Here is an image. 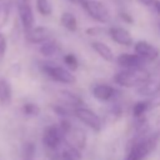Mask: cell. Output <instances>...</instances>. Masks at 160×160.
Listing matches in <instances>:
<instances>
[{
    "label": "cell",
    "mask_w": 160,
    "mask_h": 160,
    "mask_svg": "<svg viewBox=\"0 0 160 160\" xmlns=\"http://www.w3.org/2000/svg\"><path fill=\"white\" fill-rule=\"evenodd\" d=\"M0 1H1V0H0Z\"/></svg>",
    "instance_id": "obj_36"
},
{
    "label": "cell",
    "mask_w": 160,
    "mask_h": 160,
    "mask_svg": "<svg viewBox=\"0 0 160 160\" xmlns=\"http://www.w3.org/2000/svg\"><path fill=\"white\" fill-rule=\"evenodd\" d=\"M22 109H24V112L25 114H29V115H36L39 112V108L35 104H31V102L25 104Z\"/></svg>",
    "instance_id": "obj_24"
},
{
    "label": "cell",
    "mask_w": 160,
    "mask_h": 160,
    "mask_svg": "<svg viewBox=\"0 0 160 160\" xmlns=\"http://www.w3.org/2000/svg\"><path fill=\"white\" fill-rule=\"evenodd\" d=\"M16 4H18L19 19L21 21L24 30L26 31L35 25V16H34V11L31 8V1L30 0H16Z\"/></svg>",
    "instance_id": "obj_7"
},
{
    "label": "cell",
    "mask_w": 160,
    "mask_h": 160,
    "mask_svg": "<svg viewBox=\"0 0 160 160\" xmlns=\"http://www.w3.org/2000/svg\"><path fill=\"white\" fill-rule=\"evenodd\" d=\"M148 102H149L150 109H152V108H159V106H160V91H159L158 94H155L154 96L149 98Z\"/></svg>",
    "instance_id": "obj_26"
},
{
    "label": "cell",
    "mask_w": 160,
    "mask_h": 160,
    "mask_svg": "<svg viewBox=\"0 0 160 160\" xmlns=\"http://www.w3.org/2000/svg\"><path fill=\"white\" fill-rule=\"evenodd\" d=\"M70 2H72V4H76V5H82L86 0H69Z\"/></svg>",
    "instance_id": "obj_31"
},
{
    "label": "cell",
    "mask_w": 160,
    "mask_h": 160,
    "mask_svg": "<svg viewBox=\"0 0 160 160\" xmlns=\"http://www.w3.org/2000/svg\"><path fill=\"white\" fill-rule=\"evenodd\" d=\"M92 95L95 99H98L100 101H108L114 98L115 89H112L111 86H109L106 84H99L92 88Z\"/></svg>",
    "instance_id": "obj_14"
},
{
    "label": "cell",
    "mask_w": 160,
    "mask_h": 160,
    "mask_svg": "<svg viewBox=\"0 0 160 160\" xmlns=\"http://www.w3.org/2000/svg\"><path fill=\"white\" fill-rule=\"evenodd\" d=\"M62 98L64 100L71 106V108H79V106H82L84 102L81 100V98H79L78 95L72 94V92H69V91H62Z\"/></svg>",
    "instance_id": "obj_20"
},
{
    "label": "cell",
    "mask_w": 160,
    "mask_h": 160,
    "mask_svg": "<svg viewBox=\"0 0 160 160\" xmlns=\"http://www.w3.org/2000/svg\"><path fill=\"white\" fill-rule=\"evenodd\" d=\"M104 30H105V29H102V28H100V26L90 28V29H86V34H88V35H92V36H95V35H100L101 32H104Z\"/></svg>",
    "instance_id": "obj_27"
},
{
    "label": "cell",
    "mask_w": 160,
    "mask_h": 160,
    "mask_svg": "<svg viewBox=\"0 0 160 160\" xmlns=\"http://www.w3.org/2000/svg\"><path fill=\"white\" fill-rule=\"evenodd\" d=\"M159 66H160V64H159Z\"/></svg>",
    "instance_id": "obj_35"
},
{
    "label": "cell",
    "mask_w": 160,
    "mask_h": 160,
    "mask_svg": "<svg viewBox=\"0 0 160 160\" xmlns=\"http://www.w3.org/2000/svg\"><path fill=\"white\" fill-rule=\"evenodd\" d=\"M81 6L91 19L100 24H106L110 20V10L100 0H86Z\"/></svg>",
    "instance_id": "obj_4"
},
{
    "label": "cell",
    "mask_w": 160,
    "mask_h": 160,
    "mask_svg": "<svg viewBox=\"0 0 160 160\" xmlns=\"http://www.w3.org/2000/svg\"><path fill=\"white\" fill-rule=\"evenodd\" d=\"M159 140H160L159 131L148 136H145L144 132H139L129 142V150L125 160H142L156 148Z\"/></svg>",
    "instance_id": "obj_1"
},
{
    "label": "cell",
    "mask_w": 160,
    "mask_h": 160,
    "mask_svg": "<svg viewBox=\"0 0 160 160\" xmlns=\"http://www.w3.org/2000/svg\"><path fill=\"white\" fill-rule=\"evenodd\" d=\"M150 109V106H149V102H148V100L146 101H139V102H136L135 105H134V108H132V115H134V118H141L144 114H145V111L146 110H149Z\"/></svg>",
    "instance_id": "obj_21"
},
{
    "label": "cell",
    "mask_w": 160,
    "mask_h": 160,
    "mask_svg": "<svg viewBox=\"0 0 160 160\" xmlns=\"http://www.w3.org/2000/svg\"><path fill=\"white\" fill-rule=\"evenodd\" d=\"M60 22L69 31H76L78 29V20L72 12H69V11L62 12L60 16Z\"/></svg>",
    "instance_id": "obj_18"
},
{
    "label": "cell",
    "mask_w": 160,
    "mask_h": 160,
    "mask_svg": "<svg viewBox=\"0 0 160 160\" xmlns=\"http://www.w3.org/2000/svg\"><path fill=\"white\" fill-rule=\"evenodd\" d=\"M109 36L112 39V41H115L119 45H124V46H130L132 44V36L131 34L121 26H111L108 29Z\"/></svg>",
    "instance_id": "obj_11"
},
{
    "label": "cell",
    "mask_w": 160,
    "mask_h": 160,
    "mask_svg": "<svg viewBox=\"0 0 160 160\" xmlns=\"http://www.w3.org/2000/svg\"><path fill=\"white\" fill-rule=\"evenodd\" d=\"M90 45H91L92 50H94L98 55H100L105 61H112V60L115 59L112 50H111L105 42H102V41H92Z\"/></svg>",
    "instance_id": "obj_15"
},
{
    "label": "cell",
    "mask_w": 160,
    "mask_h": 160,
    "mask_svg": "<svg viewBox=\"0 0 160 160\" xmlns=\"http://www.w3.org/2000/svg\"><path fill=\"white\" fill-rule=\"evenodd\" d=\"M26 40L31 44H41L49 39H51V30L46 26H32L31 29L25 31Z\"/></svg>",
    "instance_id": "obj_9"
},
{
    "label": "cell",
    "mask_w": 160,
    "mask_h": 160,
    "mask_svg": "<svg viewBox=\"0 0 160 160\" xmlns=\"http://www.w3.org/2000/svg\"><path fill=\"white\" fill-rule=\"evenodd\" d=\"M61 140H62V132L59 126L50 125L45 128L44 134H42V142L48 150L55 151L60 146Z\"/></svg>",
    "instance_id": "obj_8"
},
{
    "label": "cell",
    "mask_w": 160,
    "mask_h": 160,
    "mask_svg": "<svg viewBox=\"0 0 160 160\" xmlns=\"http://www.w3.org/2000/svg\"><path fill=\"white\" fill-rule=\"evenodd\" d=\"M59 51H60V46H59V44H58L55 40L49 39V40L41 42L40 52H41L44 56H46V58L54 56V55H56Z\"/></svg>",
    "instance_id": "obj_17"
},
{
    "label": "cell",
    "mask_w": 160,
    "mask_h": 160,
    "mask_svg": "<svg viewBox=\"0 0 160 160\" xmlns=\"http://www.w3.org/2000/svg\"><path fill=\"white\" fill-rule=\"evenodd\" d=\"M74 115L88 128L92 129L94 131H100L101 129V119L92 110L85 108V106H79L74 109Z\"/></svg>",
    "instance_id": "obj_6"
},
{
    "label": "cell",
    "mask_w": 160,
    "mask_h": 160,
    "mask_svg": "<svg viewBox=\"0 0 160 160\" xmlns=\"http://www.w3.org/2000/svg\"><path fill=\"white\" fill-rule=\"evenodd\" d=\"M152 8H154V10L156 11V14L158 15H160V0H154V2H152V5H151Z\"/></svg>",
    "instance_id": "obj_29"
},
{
    "label": "cell",
    "mask_w": 160,
    "mask_h": 160,
    "mask_svg": "<svg viewBox=\"0 0 160 160\" xmlns=\"http://www.w3.org/2000/svg\"><path fill=\"white\" fill-rule=\"evenodd\" d=\"M22 160H35V145L26 142L22 149Z\"/></svg>",
    "instance_id": "obj_22"
},
{
    "label": "cell",
    "mask_w": 160,
    "mask_h": 160,
    "mask_svg": "<svg viewBox=\"0 0 160 160\" xmlns=\"http://www.w3.org/2000/svg\"><path fill=\"white\" fill-rule=\"evenodd\" d=\"M64 62L66 64V66L70 70H76L79 68V61L74 54H66L64 56Z\"/></svg>",
    "instance_id": "obj_23"
},
{
    "label": "cell",
    "mask_w": 160,
    "mask_h": 160,
    "mask_svg": "<svg viewBox=\"0 0 160 160\" xmlns=\"http://www.w3.org/2000/svg\"><path fill=\"white\" fill-rule=\"evenodd\" d=\"M41 69L49 78H51L52 80H55L58 82L74 84L76 81L75 75L70 70H68L62 66H59V65H55V64H44L41 66Z\"/></svg>",
    "instance_id": "obj_5"
},
{
    "label": "cell",
    "mask_w": 160,
    "mask_h": 160,
    "mask_svg": "<svg viewBox=\"0 0 160 160\" xmlns=\"http://www.w3.org/2000/svg\"><path fill=\"white\" fill-rule=\"evenodd\" d=\"M119 15H120V18H121L125 22H129V24H132V22H134V19H132V16H131L130 14H128V12H125V11H121Z\"/></svg>",
    "instance_id": "obj_28"
},
{
    "label": "cell",
    "mask_w": 160,
    "mask_h": 160,
    "mask_svg": "<svg viewBox=\"0 0 160 160\" xmlns=\"http://www.w3.org/2000/svg\"><path fill=\"white\" fill-rule=\"evenodd\" d=\"M35 6H36V10L42 16H49L52 12V6L50 0H35Z\"/></svg>",
    "instance_id": "obj_19"
},
{
    "label": "cell",
    "mask_w": 160,
    "mask_h": 160,
    "mask_svg": "<svg viewBox=\"0 0 160 160\" xmlns=\"http://www.w3.org/2000/svg\"><path fill=\"white\" fill-rule=\"evenodd\" d=\"M11 98H12V91L9 81L5 79H0V104L9 105L11 102Z\"/></svg>",
    "instance_id": "obj_16"
},
{
    "label": "cell",
    "mask_w": 160,
    "mask_h": 160,
    "mask_svg": "<svg viewBox=\"0 0 160 160\" xmlns=\"http://www.w3.org/2000/svg\"><path fill=\"white\" fill-rule=\"evenodd\" d=\"M158 124H160V115L158 116Z\"/></svg>",
    "instance_id": "obj_32"
},
{
    "label": "cell",
    "mask_w": 160,
    "mask_h": 160,
    "mask_svg": "<svg viewBox=\"0 0 160 160\" xmlns=\"http://www.w3.org/2000/svg\"><path fill=\"white\" fill-rule=\"evenodd\" d=\"M134 51L135 54H138L139 56H141L145 61H154L159 58V50L150 42L140 40L138 42H135L134 45Z\"/></svg>",
    "instance_id": "obj_10"
},
{
    "label": "cell",
    "mask_w": 160,
    "mask_h": 160,
    "mask_svg": "<svg viewBox=\"0 0 160 160\" xmlns=\"http://www.w3.org/2000/svg\"><path fill=\"white\" fill-rule=\"evenodd\" d=\"M60 130L62 132V138L68 140V145L78 151L82 150L86 144V134L84 130L74 126L69 120L62 119L60 122Z\"/></svg>",
    "instance_id": "obj_3"
},
{
    "label": "cell",
    "mask_w": 160,
    "mask_h": 160,
    "mask_svg": "<svg viewBox=\"0 0 160 160\" xmlns=\"http://www.w3.org/2000/svg\"><path fill=\"white\" fill-rule=\"evenodd\" d=\"M116 62L124 68V69H130V68H139V66H142L145 60L139 56L138 54H129V52H124V54H120L118 58H116Z\"/></svg>",
    "instance_id": "obj_13"
},
{
    "label": "cell",
    "mask_w": 160,
    "mask_h": 160,
    "mask_svg": "<svg viewBox=\"0 0 160 160\" xmlns=\"http://www.w3.org/2000/svg\"><path fill=\"white\" fill-rule=\"evenodd\" d=\"M138 1L141 2V4L145 5V6H151L152 2H154V0H138Z\"/></svg>",
    "instance_id": "obj_30"
},
{
    "label": "cell",
    "mask_w": 160,
    "mask_h": 160,
    "mask_svg": "<svg viewBox=\"0 0 160 160\" xmlns=\"http://www.w3.org/2000/svg\"><path fill=\"white\" fill-rule=\"evenodd\" d=\"M150 72L142 66H139L125 69L116 72L114 76V81L122 88H139L148 80Z\"/></svg>",
    "instance_id": "obj_2"
},
{
    "label": "cell",
    "mask_w": 160,
    "mask_h": 160,
    "mask_svg": "<svg viewBox=\"0 0 160 160\" xmlns=\"http://www.w3.org/2000/svg\"><path fill=\"white\" fill-rule=\"evenodd\" d=\"M159 29H160V24H159Z\"/></svg>",
    "instance_id": "obj_33"
},
{
    "label": "cell",
    "mask_w": 160,
    "mask_h": 160,
    "mask_svg": "<svg viewBox=\"0 0 160 160\" xmlns=\"http://www.w3.org/2000/svg\"><path fill=\"white\" fill-rule=\"evenodd\" d=\"M160 91V75L149 76L148 80L138 88V94L141 96L151 98Z\"/></svg>",
    "instance_id": "obj_12"
},
{
    "label": "cell",
    "mask_w": 160,
    "mask_h": 160,
    "mask_svg": "<svg viewBox=\"0 0 160 160\" xmlns=\"http://www.w3.org/2000/svg\"><path fill=\"white\" fill-rule=\"evenodd\" d=\"M0 10H1V6H0Z\"/></svg>",
    "instance_id": "obj_34"
},
{
    "label": "cell",
    "mask_w": 160,
    "mask_h": 160,
    "mask_svg": "<svg viewBox=\"0 0 160 160\" xmlns=\"http://www.w3.org/2000/svg\"><path fill=\"white\" fill-rule=\"evenodd\" d=\"M6 46H8V44H6V38H5V35H4V34H1V32H0V61H1V60H2V58L5 56Z\"/></svg>",
    "instance_id": "obj_25"
}]
</instances>
